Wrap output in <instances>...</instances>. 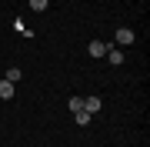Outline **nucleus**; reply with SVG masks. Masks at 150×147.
<instances>
[{
    "mask_svg": "<svg viewBox=\"0 0 150 147\" xmlns=\"http://www.w3.org/2000/svg\"><path fill=\"white\" fill-rule=\"evenodd\" d=\"M87 50H90V57H103V54H107V44H103V40H90V47H87Z\"/></svg>",
    "mask_w": 150,
    "mask_h": 147,
    "instance_id": "obj_1",
    "label": "nucleus"
},
{
    "mask_svg": "<svg viewBox=\"0 0 150 147\" xmlns=\"http://www.w3.org/2000/svg\"><path fill=\"white\" fill-rule=\"evenodd\" d=\"M0 100H13V84L10 80H0Z\"/></svg>",
    "mask_w": 150,
    "mask_h": 147,
    "instance_id": "obj_4",
    "label": "nucleus"
},
{
    "mask_svg": "<svg viewBox=\"0 0 150 147\" xmlns=\"http://www.w3.org/2000/svg\"><path fill=\"white\" fill-rule=\"evenodd\" d=\"M67 107L74 110V114H77V110H83V97H70V100H67Z\"/></svg>",
    "mask_w": 150,
    "mask_h": 147,
    "instance_id": "obj_7",
    "label": "nucleus"
},
{
    "mask_svg": "<svg viewBox=\"0 0 150 147\" xmlns=\"http://www.w3.org/2000/svg\"><path fill=\"white\" fill-rule=\"evenodd\" d=\"M117 44H123V47L134 44V30H130V27H120V30H117Z\"/></svg>",
    "mask_w": 150,
    "mask_h": 147,
    "instance_id": "obj_2",
    "label": "nucleus"
},
{
    "mask_svg": "<svg viewBox=\"0 0 150 147\" xmlns=\"http://www.w3.org/2000/svg\"><path fill=\"white\" fill-rule=\"evenodd\" d=\"M74 120H77L80 127H87V124H90V114H87V110H77V114H74Z\"/></svg>",
    "mask_w": 150,
    "mask_h": 147,
    "instance_id": "obj_6",
    "label": "nucleus"
},
{
    "mask_svg": "<svg viewBox=\"0 0 150 147\" xmlns=\"http://www.w3.org/2000/svg\"><path fill=\"white\" fill-rule=\"evenodd\" d=\"M27 4L33 7V10H47V4H50V0H27Z\"/></svg>",
    "mask_w": 150,
    "mask_h": 147,
    "instance_id": "obj_9",
    "label": "nucleus"
},
{
    "mask_svg": "<svg viewBox=\"0 0 150 147\" xmlns=\"http://www.w3.org/2000/svg\"><path fill=\"white\" fill-rule=\"evenodd\" d=\"M103 57H107V60H110L113 67H120V64H123V50H107Z\"/></svg>",
    "mask_w": 150,
    "mask_h": 147,
    "instance_id": "obj_5",
    "label": "nucleus"
},
{
    "mask_svg": "<svg viewBox=\"0 0 150 147\" xmlns=\"http://www.w3.org/2000/svg\"><path fill=\"white\" fill-rule=\"evenodd\" d=\"M20 77H23V74H20V70H17V67H10V70H7V74H4V80H10V84H17V80H20Z\"/></svg>",
    "mask_w": 150,
    "mask_h": 147,
    "instance_id": "obj_8",
    "label": "nucleus"
},
{
    "mask_svg": "<svg viewBox=\"0 0 150 147\" xmlns=\"http://www.w3.org/2000/svg\"><path fill=\"white\" fill-rule=\"evenodd\" d=\"M100 97H83V110H87V114H97V110H100Z\"/></svg>",
    "mask_w": 150,
    "mask_h": 147,
    "instance_id": "obj_3",
    "label": "nucleus"
}]
</instances>
